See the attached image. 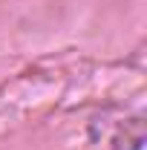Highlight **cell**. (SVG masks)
Listing matches in <instances>:
<instances>
[{
  "mask_svg": "<svg viewBox=\"0 0 147 150\" xmlns=\"http://www.w3.org/2000/svg\"><path fill=\"white\" fill-rule=\"evenodd\" d=\"M92 150H139L144 142L141 115L136 118H104L101 124H92Z\"/></svg>",
  "mask_w": 147,
  "mask_h": 150,
  "instance_id": "cell-1",
  "label": "cell"
}]
</instances>
